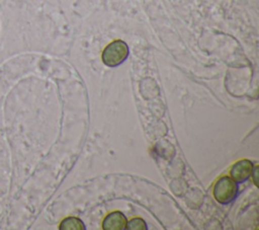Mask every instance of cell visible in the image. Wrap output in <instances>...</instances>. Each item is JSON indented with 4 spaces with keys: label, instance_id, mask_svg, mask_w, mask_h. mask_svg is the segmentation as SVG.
I'll return each instance as SVG.
<instances>
[{
    "label": "cell",
    "instance_id": "4",
    "mask_svg": "<svg viewBox=\"0 0 259 230\" xmlns=\"http://www.w3.org/2000/svg\"><path fill=\"white\" fill-rule=\"evenodd\" d=\"M126 218L118 211L108 214L102 223L104 230H123L126 227Z\"/></svg>",
    "mask_w": 259,
    "mask_h": 230
},
{
    "label": "cell",
    "instance_id": "2",
    "mask_svg": "<svg viewBox=\"0 0 259 230\" xmlns=\"http://www.w3.org/2000/svg\"><path fill=\"white\" fill-rule=\"evenodd\" d=\"M213 197L221 204H228L232 202L237 194L236 181L230 176H222L214 183Z\"/></svg>",
    "mask_w": 259,
    "mask_h": 230
},
{
    "label": "cell",
    "instance_id": "1",
    "mask_svg": "<svg viewBox=\"0 0 259 230\" xmlns=\"http://www.w3.org/2000/svg\"><path fill=\"white\" fill-rule=\"evenodd\" d=\"M130 54L127 45L120 40L108 44L102 52V61L108 67H115L125 61Z\"/></svg>",
    "mask_w": 259,
    "mask_h": 230
},
{
    "label": "cell",
    "instance_id": "3",
    "mask_svg": "<svg viewBox=\"0 0 259 230\" xmlns=\"http://www.w3.org/2000/svg\"><path fill=\"white\" fill-rule=\"evenodd\" d=\"M253 164L248 159H242L236 162L231 169V176L235 181H244L252 173Z\"/></svg>",
    "mask_w": 259,
    "mask_h": 230
},
{
    "label": "cell",
    "instance_id": "7",
    "mask_svg": "<svg viewBox=\"0 0 259 230\" xmlns=\"http://www.w3.org/2000/svg\"><path fill=\"white\" fill-rule=\"evenodd\" d=\"M258 168H259L258 166L254 167L253 170H252V173H251L252 178H253V181H254V183H255L256 186H258V181H257V178H258Z\"/></svg>",
    "mask_w": 259,
    "mask_h": 230
},
{
    "label": "cell",
    "instance_id": "5",
    "mask_svg": "<svg viewBox=\"0 0 259 230\" xmlns=\"http://www.w3.org/2000/svg\"><path fill=\"white\" fill-rule=\"evenodd\" d=\"M61 230H84L83 222L76 217H68L60 224Z\"/></svg>",
    "mask_w": 259,
    "mask_h": 230
},
{
    "label": "cell",
    "instance_id": "6",
    "mask_svg": "<svg viewBox=\"0 0 259 230\" xmlns=\"http://www.w3.org/2000/svg\"><path fill=\"white\" fill-rule=\"evenodd\" d=\"M125 229L127 230H146V222L141 218H134L128 223H126Z\"/></svg>",
    "mask_w": 259,
    "mask_h": 230
}]
</instances>
